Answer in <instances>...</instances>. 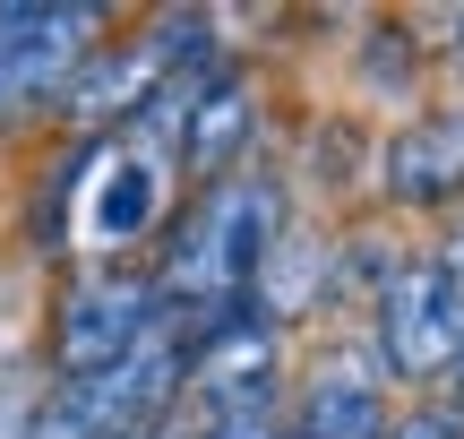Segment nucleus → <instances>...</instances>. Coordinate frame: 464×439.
<instances>
[{"label":"nucleus","mask_w":464,"mask_h":439,"mask_svg":"<svg viewBox=\"0 0 464 439\" xmlns=\"http://www.w3.org/2000/svg\"><path fill=\"white\" fill-rule=\"evenodd\" d=\"M189 345H198V319L164 310V327H155L130 362H112V371H95V379H61V388L26 414V439H147L164 414H181Z\"/></svg>","instance_id":"f03ea898"},{"label":"nucleus","mask_w":464,"mask_h":439,"mask_svg":"<svg viewBox=\"0 0 464 439\" xmlns=\"http://www.w3.org/2000/svg\"><path fill=\"white\" fill-rule=\"evenodd\" d=\"M172 155L155 147V138H86L78 155H69L61 172H52V224L44 233L52 241H69L78 233L86 250H130V241H147L155 224H164V207H172Z\"/></svg>","instance_id":"7ed1b4c3"},{"label":"nucleus","mask_w":464,"mask_h":439,"mask_svg":"<svg viewBox=\"0 0 464 439\" xmlns=\"http://www.w3.org/2000/svg\"><path fill=\"white\" fill-rule=\"evenodd\" d=\"M301 439H379L387 414H379V388H370L362 362H327V371L301 388Z\"/></svg>","instance_id":"1a4fd4ad"},{"label":"nucleus","mask_w":464,"mask_h":439,"mask_svg":"<svg viewBox=\"0 0 464 439\" xmlns=\"http://www.w3.org/2000/svg\"><path fill=\"white\" fill-rule=\"evenodd\" d=\"M276 241H284V190L266 181V172L232 164L181 216L164 268H155V293H164V310H181V319H224V310H241L249 293H258Z\"/></svg>","instance_id":"f257e3e1"},{"label":"nucleus","mask_w":464,"mask_h":439,"mask_svg":"<svg viewBox=\"0 0 464 439\" xmlns=\"http://www.w3.org/2000/svg\"><path fill=\"white\" fill-rule=\"evenodd\" d=\"M147 439H207V431H198V423H189V414H164V423H155Z\"/></svg>","instance_id":"ddd939ff"},{"label":"nucleus","mask_w":464,"mask_h":439,"mask_svg":"<svg viewBox=\"0 0 464 439\" xmlns=\"http://www.w3.org/2000/svg\"><path fill=\"white\" fill-rule=\"evenodd\" d=\"M103 34V9L86 0H0V130L61 103V86L86 69Z\"/></svg>","instance_id":"20e7f679"},{"label":"nucleus","mask_w":464,"mask_h":439,"mask_svg":"<svg viewBox=\"0 0 464 439\" xmlns=\"http://www.w3.org/2000/svg\"><path fill=\"white\" fill-rule=\"evenodd\" d=\"M249 138V86L232 78V69H216V78L198 86V103H189L181 138H172V172H189V181H224L232 155H241Z\"/></svg>","instance_id":"6e6552de"},{"label":"nucleus","mask_w":464,"mask_h":439,"mask_svg":"<svg viewBox=\"0 0 464 439\" xmlns=\"http://www.w3.org/2000/svg\"><path fill=\"white\" fill-rule=\"evenodd\" d=\"M370 345H379V371L404 388H439L464 354V302L430 259H396L379 293H370Z\"/></svg>","instance_id":"39448f33"},{"label":"nucleus","mask_w":464,"mask_h":439,"mask_svg":"<svg viewBox=\"0 0 464 439\" xmlns=\"http://www.w3.org/2000/svg\"><path fill=\"white\" fill-rule=\"evenodd\" d=\"M379 439H464V431H456V423H448L439 405H421V414H404V423H387Z\"/></svg>","instance_id":"9d476101"},{"label":"nucleus","mask_w":464,"mask_h":439,"mask_svg":"<svg viewBox=\"0 0 464 439\" xmlns=\"http://www.w3.org/2000/svg\"><path fill=\"white\" fill-rule=\"evenodd\" d=\"M439 388H448V405H439V414H448V423L464 431V354H456V371H448V379H439Z\"/></svg>","instance_id":"f8f14e48"},{"label":"nucleus","mask_w":464,"mask_h":439,"mask_svg":"<svg viewBox=\"0 0 464 439\" xmlns=\"http://www.w3.org/2000/svg\"><path fill=\"white\" fill-rule=\"evenodd\" d=\"M448 61H456V69H464V9H456V17H448Z\"/></svg>","instance_id":"4468645a"},{"label":"nucleus","mask_w":464,"mask_h":439,"mask_svg":"<svg viewBox=\"0 0 464 439\" xmlns=\"http://www.w3.org/2000/svg\"><path fill=\"white\" fill-rule=\"evenodd\" d=\"M379 199L396 207H448L464 199V112H413L379 147Z\"/></svg>","instance_id":"0eeeda50"},{"label":"nucleus","mask_w":464,"mask_h":439,"mask_svg":"<svg viewBox=\"0 0 464 439\" xmlns=\"http://www.w3.org/2000/svg\"><path fill=\"white\" fill-rule=\"evenodd\" d=\"M430 268L448 276V285H456V302H464V207H456V224H448V241H439V250H430Z\"/></svg>","instance_id":"9b49d317"},{"label":"nucleus","mask_w":464,"mask_h":439,"mask_svg":"<svg viewBox=\"0 0 464 439\" xmlns=\"http://www.w3.org/2000/svg\"><path fill=\"white\" fill-rule=\"evenodd\" d=\"M155 327H164V293H155V276L95 268V276H78V285L61 293L52 362H61V379H95V371H112V362H130Z\"/></svg>","instance_id":"423d86ee"}]
</instances>
